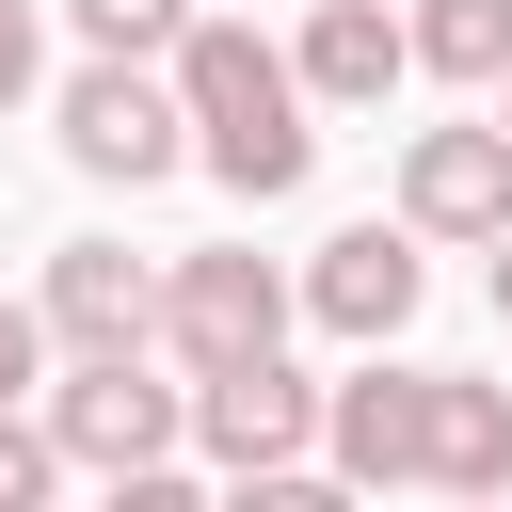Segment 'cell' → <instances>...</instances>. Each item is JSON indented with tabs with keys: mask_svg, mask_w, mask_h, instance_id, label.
<instances>
[{
	"mask_svg": "<svg viewBox=\"0 0 512 512\" xmlns=\"http://www.w3.org/2000/svg\"><path fill=\"white\" fill-rule=\"evenodd\" d=\"M32 384H48V336H32V304H0V416H32Z\"/></svg>",
	"mask_w": 512,
	"mask_h": 512,
	"instance_id": "16",
	"label": "cell"
},
{
	"mask_svg": "<svg viewBox=\"0 0 512 512\" xmlns=\"http://www.w3.org/2000/svg\"><path fill=\"white\" fill-rule=\"evenodd\" d=\"M464 512H512V496H464Z\"/></svg>",
	"mask_w": 512,
	"mask_h": 512,
	"instance_id": "21",
	"label": "cell"
},
{
	"mask_svg": "<svg viewBox=\"0 0 512 512\" xmlns=\"http://www.w3.org/2000/svg\"><path fill=\"white\" fill-rule=\"evenodd\" d=\"M320 336H352V352H384L416 304H432V240H400V224H336L320 256H304V288H288Z\"/></svg>",
	"mask_w": 512,
	"mask_h": 512,
	"instance_id": "7",
	"label": "cell"
},
{
	"mask_svg": "<svg viewBox=\"0 0 512 512\" xmlns=\"http://www.w3.org/2000/svg\"><path fill=\"white\" fill-rule=\"evenodd\" d=\"M288 272L256 256V240H192V256H160V368L176 384H208V368H256V352H288Z\"/></svg>",
	"mask_w": 512,
	"mask_h": 512,
	"instance_id": "2",
	"label": "cell"
},
{
	"mask_svg": "<svg viewBox=\"0 0 512 512\" xmlns=\"http://www.w3.org/2000/svg\"><path fill=\"white\" fill-rule=\"evenodd\" d=\"M400 240H480V256L512 240V144H496V112L400 144Z\"/></svg>",
	"mask_w": 512,
	"mask_h": 512,
	"instance_id": "9",
	"label": "cell"
},
{
	"mask_svg": "<svg viewBox=\"0 0 512 512\" xmlns=\"http://www.w3.org/2000/svg\"><path fill=\"white\" fill-rule=\"evenodd\" d=\"M96 512H208L192 464H144V480H96Z\"/></svg>",
	"mask_w": 512,
	"mask_h": 512,
	"instance_id": "17",
	"label": "cell"
},
{
	"mask_svg": "<svg viewBox=\"0 0 512 512\" xmlns=\"http://www.w3.org/2000/svg\"><path fill=\"white\" fill-rule=\"evenodd\" d=\"M416 448H432V368L368 352L352 384H320V480H352V496H416Z\"/></svg>",
	"mask_w": 512,
	"mask_h": 512,
	"instance_id": "6",
	"label": "cell"
},
{
	"mask_svg": "<svg viewBox=\"0 0 512 512\" xmlns=\"http://www.w3.org/2000/svg\"><path fill=\"white\" fill-rule=\"evenodd\" d=\"M288 80H304V112H384V96L416 80L400 0H320V16H304V48H288Z\"/></svg>",
	"mask_w": 512,
	"mask_h": 512,
	"instance_id": "10",
	"label": "cell"
},
{
	"mask_svg": "<svg viewBox=\"0 0 512 512\" xmlns=\"http://www.w3.org/2000/svg\"><path fill=\"white\" fill-rule=\"evenodd\" d=\"M416 496H512V384L480 368H432V448H416Z\"/></svg>",
	"mask_w": 512,
	"mask_h": 512,
	"instance_id": "11",
	"label": "cell"
},
{
	"mask_svg": "<svg viewBox=\"0 0 512 512\" xmlns=\"http://www.w3.org/2000/svg\"><path fill=\"white\" fill-rule=\"evenodd\" d=\"M160 80H176V112H192V160H208L240 208H288V192L320 176V112H304V80H288V48H272L256 16H192Z\"/></svg>",
	"mask_w": 512,
	"mask_h": 512,
	"instance_id": "1",
	"label": "cell"
},
{
	"mask_svg": "<svg viewBox=\"0 0 512 512\" xmlns=\"http://www.w3.org/2000/svg\"><path fill=\"white\" fill-rule=\"evenodd\" d=\"M480 288H496V320H512V240H496V272H480Z\"/></svg>",
	"mask_w": 512,
	"mask_h": 512,
	"instance_id": "19",
	"label": "cell"
},
{
	"mask_svg": "<svg viewBox=\"0 0 512 512\" xmlns=\"http://www.w3.org/2000/svg\"><path fill=\"white\" fill-rule=\"evenodd\" d=\"M192 448H208L224 480L320 464V384H304L288 352H256V368H208V384H192Z\"/></svg>",
	"mask_w": 512,
	"mask_h": 512,
	"instance_id": "8",
	"label": "cell"
},
{
	"mask_svg": "<svg viewBox=\"0 0 512 512\" xmlns=\"http://www.w3.org/2000/svg\"><path fill=\"white\" fill-rule=\"evenodd\" d=\"M64 16L96 64H176V32H192V0H64Z\"/></svg>",
	"mask_w": 512,
	"mask_h": 512,
	"instance_id": "13",
	"label": "cell"
},
{
	"mask_svg": "<svg viewBox=\"0 0 512 512\" xmlns=\"http://www.w3.org/2000/svg\"><path fill=\"white\" fill-rule=\"evenodd\" d=\"M64 160H80L96 192H160V176L192 160L176 80H160V64H80V80H64Z\"/></svg>",
	"mask_w": 512,
	"mask_h": 512,
	"instance_id": "5",
	"label": "cell"
},
{
	"mask_svg": "<svg viewBox=\"0 0 512 512\" xmlns=\"http://www.w3.org/2000/svg\"><path fill=\"white\" fill-rule=\"evenodd\" d=\"M400 48H416V80H480V96H496L512 0H400Z\"/></svg>",
	"mask_w": 512,
	"mask_h": 512,
	"instance_id": "12",
	"label": "cell"
},
{
	"mask_svg": "<svg viewBox=\"0 0 512 512\" xmlns=\"http://www.w3.org/2000/svg\"><path fill=\"white\" fill-rule=\"evenodd\" d=\"M32 16H48V0H0V112H16V96H32V64H48V48H32Z\"/></svg>",
	"mask_w": 512,
	"mask_h": 512,
	"instance_id": "18",
	"label": "cell"
},
{
	"mask_svg": "<svg viewBox=\"0 0 512 512\" xmlns=\"http://www.w3.org/2000/svg\"><path fill=\"white\" fill-rule=\"evenodd\" d=\"M496 144H512V64H496Z\"/></svg>",
	"mask_w": 512,
	"mask_h": 512,
	"instance_id": "20",
	"label": "cell"
},
{
	"mask_svg": "<svg viewBox=\"0 0 512 512\" xmlns=\"http://www.w3.org/2000/svg\"><path fill=\"white\" fill-rule=\"evenodd\" d=\"M32 336H48L64 368L160 352V256H128V240H48V272H32Z\"/></svg>",
	"mask_w": 512,
	"mask_h": 512,
	"instance_id": "4",
	"label": "cell"
},
{
	"mask_svg": "<svg viewBox=\"0 0 512 512\" xmlns=\"http://www.w3.org/2000/svg\"><path fill=\"white\" fill-rule=\"evenodd\" d=\"M208 512H368L352 480H320V464H272V480H224Z\"/></svg>",
	"mask_w": 512,
	"mask_h": 512,
	"instance_id": "14",
	"label": "cell"
},
{
	"mask_svg": "<svg viewBox=\"0 0 512 512\" xmlns=\"http://www.w3.org/2000/svg\"><path fill=\"white\" fill-rule=\"evenodd\" d=\"M32 432H48L64 464H96V480H144V464L192 448V384H176L160 352H112V368H64V384L32 400Z\"/></svg>",
	"mask_w": 512,
	"mask_h": 512,
	"instance_id": "3",
	"label": "cell"
},
{
	"mask_svg": "<svg viewBox=\"0 0 512 512\" xmlns=\"http://www.w3.org/2000/svg\"><path fill=\"white\" fill-rule=\"evenodd\" d=\"M48 496H64V448L32 416H0V512H48Z\"/></svg>",
	"mask_w": 512,
	"mask_h": 512,
	"instance_id": "15",
	"label": "cell"
}]
</instances>
